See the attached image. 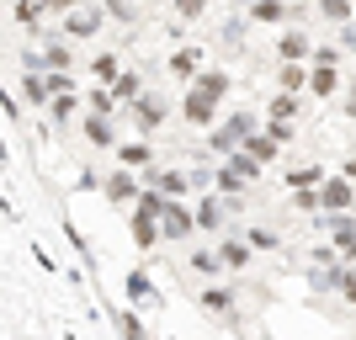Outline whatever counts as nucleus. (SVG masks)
Wrapping results in <instances>:
<instances>
[{"mask_svg": "<svg viewBox=\"0 0 356 340\" xmlns=\"http://www.w3.org/2000/svg\"><path fill=\"white\" fill-rule=\"evenodd\" d=\"M271 118L277 122H298V96H277V102H271Z\"/></svg>", "mask_w": 356, "mask_h": 340, "instance_id": "9", "label": "nucleus"}, {"mask_svg": "<svg viewBox=\"0 0 356 340\" xmlns=\"http://www.w3.org/2000/svg\"><path fill=\"white\" fill-rule=\"evenodd\" d=\"M223 261H229V266H245V245H223Z\"/></svg>", "mask_w": 356, "mask_h": 340, "instance_id": "28", "label": "nucleus"}, {"mask_svg": "<svg viewBox=\"0 0 356 340\" xmlns=\"http://www.w3.org/2000/svg\"><path fill=\"white\" fill-rule=\"evenodd\" d=\"M309 86L319 90V96H335V64H319V70L309 74Z\"/></svg>", "mask_w": 356, "mask_h": 340, "instance_id": "6", "label": "nucleus"}, {"mask_svg": "<svg viewBox=\"0 0 356 340\" xmlns=\"http://www.w3.org/2000/svg\"><path fill=\"white\" fill-rule=\"evenodd\" d=\"M346 106H351V112H356V86H351V90H346Z\"/></svg>", "mask_w": 356, "mask_h": 340, "instance_id": "34", "label": "nucleus"}, {"mask_svg": "<svg viewBox=\"0 0 356 340\" xmlns=\"http://www.w3.org/2000/svg\"><path fill=\"white\" fill-rule=\"evenodd\" d=\"M202 303H208V309H229V293H218V287H213V293H202Z\"/></svg>", "mask_w": 356, "mask_h": 340, "instance_id": "30", "label": "nucleus"}, {"mask_svg": "<svg viewBox=\"0 0 356 340\" xmlns=\"http://www.w3.org/2000/svg\"><path fill=\"white\" fill-rule=\"evenodd\" d=\"M170 70H176V74H197V70H202V54H197V48H181L176 59H170Z\"/></svg>", "mask_w": 356, "mask_h": 340, "instance_id": "7", "label": "nucleus"}, {"mask_svg": "<svg viewBox=\"0 0 356 340\" xmlns=\"http://www.w3.org/2000/svg\"><path fill=\"white\" fill-rule=\"evenodd\" d=\"M96 74H102V80H118V59H96Z\"/></svg>", "mask_w": 356, "mask_h": 340, "instance_id": "31", "label": "nucleus"}, {"mask_svg": "<svg viewBox=\"0 0 356 340\" xmlns=\"http://www.w3.org/2000/svg\"><path fill=\"white\" fill-rule=\"evenodd\" d=\"M122 160H128V165H144L149 149H144V144H128V149H122Z\"/></svg>", "mask_w": 356, "mask_h": 340, "instance_id": "26", "label": "nucleus"}, {"mask_svg": "<svg viewBox=\"0 0 356 340\" xmlns=\"http://www.w3.org/2000/svg\"><path fill=\"white\" fill-rule=\"evenodd\" d=\"M218 218H223V213H218L213 202H202V207H197V223H202V229H218Z\"/></svg>", "mask_w": 356, "mask_h": 340, "instance_id": "21", "label": "nucleus"}, {"mask_svg": "<svg viewBox=\"0 0 356 340\" xmlns=\"http://www.w3.org/2000/svg\"><path fill=\"white\" fill-rule=\"evenodd\" d=\"M149 186H165V192H181V186H186V176H165V170H154V176H149Z\"/></svg>", "mask_w": 356, "mask_h": 340, "instance_id": "19", "label": "nucleus"}, {"mask_svg": "<svg viewBox=\"0 0 356 340\" xmlns=\"http://www.w3.org/2000/svg\"><path fill=\"white\" fill-rule=\"evenodd\" d=\"M239 138H250V112H239V118H229V122L218 128V133H213V144H218V149H234Z\"/></svg>", "mask_w": 356, "mask_h": 340, "instance_id": "1", "label": "nucleus"}, {"mask_svg": "<svg viewBox=\"0 0 356 340\" xmlns=\"http://www.w3.org/2000/svg\"><path fill=\"white\" fill-rule=\"evenodd\" d=\"M309 181H319V165H298L293 176H287V186H309Z\"/></svg>", "mask_w": 356, "mask_h": 340, "instance_id": "17", "label": "nucleus"}, {"mask_svg": "<svg viewBox=\"0 0 356 340\" xmlns=\"http://www.w3.org/2000/svg\"><path fill=\"white\" fill-rule=\"evenodd\" d=\"M134 239H138V245H154V239H160V229H154L149 213H138V218H134Z\"/></svg>", "mask_w": 356, "mask_h": 340, "instance_id": "10", "label": "nucleus"}, {"mask_svg": "<svg viewBox=\"0 0 356 340\" xmlns=\"http://www.w3.org/2000/svg\"><path fill=\"white\" fill-rule=\"evenodd\" d=\"M106 197H112V202H128V197H134V181H128V176L118 170V176L106 181Z\"/></svg>", "mask_w": 356, "mask_h": 340, "instance_id": "12", "label": "nucleus"}, {"mask_svg": "<svg viewBox=\"0 0 356 340\" xmlns=\"http://www.w3.org/2000/svg\"><path fill=\"white\" fill-rule=\"evenodd\" d=\"M255 16H261V22H282V6H277V0H261V6H255Z\"/></svg>", "mask_w": 356, "mask_h": 340, "instance_id": "23", "label": "nucleus"}, {"mask_svg": "<svg viewBox=\"0 0 356 340\" xmlns=\"http://www.w3.org/2000/svg\"><path fill=\"white\" fill-rule=\"evenodd\" d=\"M197 90H202V96H213V102H218L223 90H229V74H202V80H197Z\"/></svg>", "mask_w": 356, "mask_h": 340, "instance_id": "11", "label": "nucleus"}, {"mask_svg": "<svg viewBox=\"0 0 356 340\" xmlns=\"http://www.w3.org/2000/svg\"><path fill=\"white\" fill-rule=\"evenodd\" d=\"M138 122H144V128H160L165 122V102L160 96H138Z\"/></svg>", "mask_w": 356, "mask_h": 340, "instance_id": "3", "label": "nucleus"}, {"mask_svg": "<svg viewBox=\"0 0 356 340\" xmlns=\"http://www.w3.org/2000/svg\"><path fill=\"white\" fill-rule=\"evenodd\" d=\"M112 96L134 102V96H138V80H134V74H118V80H112Z\"/></svg>", "mask_w": 356, "mask_h": 340, "instance_id": "16", "label": "nucleus"}, {"mask_svg": "<svg viewBox=\"0 0 356 340\" xmlns=\"http://www.w3.org/2000/svg\"><path fill=\"white\" fill-rule=\"evenodd\" d=\"M160 207H165V202H160V197H154V192H149L144 202H138V213H149V218H160Z\"/></svg>", "mask_w": 356, "mask_h": 340, "instance_id": "29", "label": "nucleus"}, {"mask_svg": "<svg viewBox=\"0 0 356 340\" xmlns=\"http://www.w3.org/2000/svg\"><path fill=\"white\" fill-rule=\"evenodd\" d=\"M303 54H309V38H298V32H287V38H282V59L293 64V59H303Z\"/></svg>", "mask_w": 356, "mask_h": 340, "instance_id": "13", "label": "nucleus"}, {"mask_svg": "<svg viewBox=\"0 0 356 340\" xmlns=\"http://www.w3.org/2000/svg\"><path fill=\"white\" fill-rule=\"evenodd\" d=\"M245 154H250V160H261V165H266L271 154H277V138H250V144H245Z\"/></svg>", "mask_w": 356, "mask_h": 340, "instance_id": "14", "label": "nucleus"}, {"mask_svg": "<svg viewBox=\"0 0 356 340\" xmlns=\"http://www.w3.org/2000/svg\"><path fill=\"white\" fill-rule=\"evenodd\" d=\"M27 102H32V106L48 102V80H38V74H32V80H27Z\"/></svg>", "mask_w": 356, "mask_h": 340, "instance_id": "20", "label": "nucleus"}, {"mask_svg": "<svg viewBox=\"0 0 356 340\" xmlns=\"http://www.w3.org/2000/svg\"><path fill=\"white\" fill-rule=\"evenodd\" d=\"M128 293H134V298H149V277H138V271H134V277H128Z\"/></svg>", "mask_w": 356, "mask_h": 340, "instance_id": "27", "label": "nucleus"}, {"mask_svg": "<svg viewBox=\"0 0 356 340\" xmlns=\"http://www.w3.org/2000/svg\"><path fill=\"white\" fill-rule=\"evenodd\" d=\"M325 16H330V22H346V16H351V6H346V0H325Z\"/></svg>", "mask_w": 356, "mask_h": 340, "instance_id": "24", "label": "nucleus"}, {"mask_svg": "<svg viewBox=\"0 0 356 340\" xmlns=\"http://www.w3.org/2000/svg\"><path fill=\"white\" fill-rule=\"evenodd\" d=\"M176 11L181 16H202V11H208V0H176Z\"/></svg>", "mask_w": 356, "mask_h": 340, "instance_id": "25", "label": "nucleus"}, {"mask_svg": "<svg viewBox=\"0 0 356 340\" xmlns=\"http://www.w3.org/2000/svg\"><path fill=\"white\" fill-rule=\"evenodd\" d=\"M335 239H341V245H351V239H356V223L341 218V213H335Z\"/></svg>", "mask_w": 356, "mask_h": 340, "instance_id": "22", "label": "nucleus"}, {"mask_svg": "<svg viewBox=\"0 0 356 340\" xmlns=\"http://www.w3.org/2000/svg\"><path fill=\"white\" fill-rule=\"evenodd\" d=\"M192 223H197V218H186L181 207H170V202L160 207V229H165V239H181L186 229H192Z\"/></svg>", "mask_w": 356, "mask_h": 340, "instance_id": "2", "label": "nucleus"}, {"mask_svg": "<svg viewBox=\"0 0 356 340\" xmlns=\"http://www.w3.org/2000/svg\"><path fill=\"white\" fill-rule=\"evenodd\" d=\"M325 207H335V213L351 207V186H346V181H330V186H325Z\"/></svg>", "mask_w": 356, "mask_h": 340, "instance_id": "8", "label": "nucleus"}, {"mask_svg": "<svg viewBox=\"0 0 356 340\" xmlns=\"http://www.w3.org/2000/svg\"><path fill=\"white\" fill-rule=\"evenodd\" d=\"M341 293H346V298L356 303V277H341Z\"/></svg>", "mask_w": 356, "mask_h": 340, "instance_id": "33", "label": "nucleus"}, {"mask_svg": "<svg viewBox=\"0 0 356 340\" xmlns=\"http://www.w3.org/2000/svg\"><path fill=\"white\" fill-rule=\"evenodd\" d=\"M96 27H102V11H74L70 16V38H90Z\"/></svg>", "mask_w": 356, "mask_h": 340, "instance_id": "5", "label": "nucleus"}, {"mask_svg": "<svg viewBox=\"0 0 356 340\" xmlns=\"http://www.w3.org/2000/svg\"><path fill=\"white\" fill-rule=\"evenodd\" d=\"M346 48H356V27H346Z\"/></svg>", "mask_w": 356, "mask_h": 340, "instance_id": "35", "label": "nucleus"}, {"mask_svg": "<svg viewBox=\"0 0 356 340\" xmlns=\"http://www.w3.org/2000/svg\"><path fill=\"white\" fill-rule=\"evenodd\" d=\"M186 118L208 128V122H213V96H202V90H192V96H186Z\"/></svg>", "mask_w": 356, "mask_h": 340, "instance_id": "4", "label": "nucleus"}, {"mask_svg": "<svg viewBox=\"0 0 356 340\" xmlns=\"http://www.w3.org/2000/svg\"><path fill=\"white\" fill-rule=\"evenodd\" d=\"M229 170H234V176H255V170H261V160H250V154H234V160H229Z\"/></svg>", "mask_w": 356, "mask_h": 340, "instance_id": "18", "label": "nucleus"}, {"mask_svg": "<svg viewBox=\"0 0 356 340\" xmlns=\"http://www.w3.org/2000/svg\"><path fill=\"white\" fill-rule=\"evenodd\" d=\"M86 138H90V144H112V128H106V118H90V122H86Z\"/></svg>", "mask_w": 356, "mask_h": 340, "instance_id": "15", "label": "nucleus"}, {"mask_svg": "<svg viewBox=\"0 0 356 340\" xmlns=\"http://www.w3.org/2000/svg\"><path fill=\"white\" fill-rule=\"evenodd\" d=\"M293 207H319V197L309 192V186H298V197H293Z\"/></svg>", "mask_w": 356, "mask_h": 340, "instance_id": "32", "label": "nucleus"}, {"mask_svg": "<svg viewBox=\"0 0 356 340\" xmlns=\"http://www.w3.org/2000/svg\"><path fill=\"white\" fill-rule=\"evenodd\" d=\"M346 170H351V176H356V154H351V165H346Z\"/></svg>", "mask_w": 356, "mask_h": 340, "instance_id": "36", "label": "nucleus"}]
</instances>
